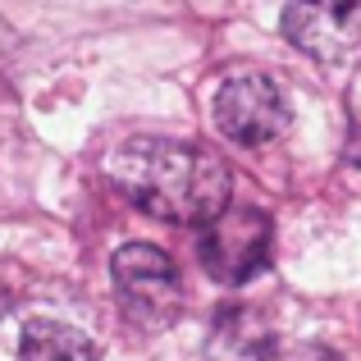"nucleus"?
<instances>
[{"instance_id":"nucleus-1","label":"nucleus","mask_w":361,"mask_h":361,"mask_svg":"<svg viewBox=\"0 0 361 361\" xmlns=\"http://www.w3.org/2000/svg\"><path fill=\"white\" fill-rule=\"evenodd\" d=\"M106 174L137 211L169 224H211L233 188L224 156L169 137H128L106 160Z\"/></svg>"},{"instance_id":"nucleus-6","label":"nucleus","mask_w":361,"mask_h":361,"mask_svg":"<svg viewBox=\"0 0 361 361\" xmlns=\"http://www.w3.org/2000/svg\"><path fill=\"white\" fill-rule=\"evenodd\" d=\"M274 348V325L256 307H224L206 334V361H265Z\"/></svg>"},{"instance_id":"nucleus-7","label":"nucleus","mask_w":361,"mask_h":361,"mask_svg":"<svg viewBox=\"0 0 361 361\" xmlns=\"http://www.w3.org/2000/svg\"><path fill=\"white\" fill-rule=\"evenodd\" d=\"M23 361H101L97 343H92L82 329L60 325V320H32L23 329V343H18Z\"/></svg>"},{"instance_id":"nucleus-2","label":"nucleus","mask_w":361,"mask_h":361,"mask_svg":"<svg viewBox=\"0 0 361 361\" xmlns=\"http://www.w3.org/2000/svg\"><path fill=\"white\" fill-rule=\"evenodd\" d=\"M215 123L229 142L238 147H270L274 137H283L293 110H288V92L270 78V73H229L215 87Z\"/></svg>"},{"instance_id":"nucleus-3","label":"nucleus","mask_w":361,"mask_h":361,"mask_svg":"<svg viewBox=\"0 0 361 361\" xmlns=\"http://www.w3.org/2000/svg\"><path fill=\"white\" fill-rule=\"evenodd\" d=\"M270 247H274V224L265 211L256 206H224L202 233V265L211 279L220 283H247L270 265Z\"/></svg>"},{"instance_id":"nucleus-5","label":"nucleus","mask_w":361,"mask_h":361,"mask_svg":"<svg viewBox=\"0 0 361 361\" xmlns=\"http://www.w3.org/2000/svg\"><path fill=\"white\" fill-rule=\"evenodd\" d=\"M115 288H119V302L133 320L142 325H160L178 311V270L160 247L151 243H128L115 252Z\"/></svg>"},{"instance_id":"nucleus-8","label":"nucleus","mask_w":361,"mask_h":361,"mask_svg":"<svg viewBox=\"0 0 361 361\" xmlns=\"http://www.w3.org/2000/svg\"><path fill=\"white\" fill-rule=\"evenodd\" d=\"M343 160L348 165L361 169V110L353 115V123H348V142H343Z\"/></svg>"},{"instance_id":"nucleus-4","label":"nucleus","mask_w":361,"mask_h":361,"mask_svg":"<svg viewBox=\"0 0 361 361\" xmlns=\"http://www.w3.org/2000/svg\"><path fill=\"white\" fill-rule=\"evenodd\" d=\"M279 27L302 55H311L325 69H357L361 64V0L288 5Z\"/></svg>"}]
</instances>
